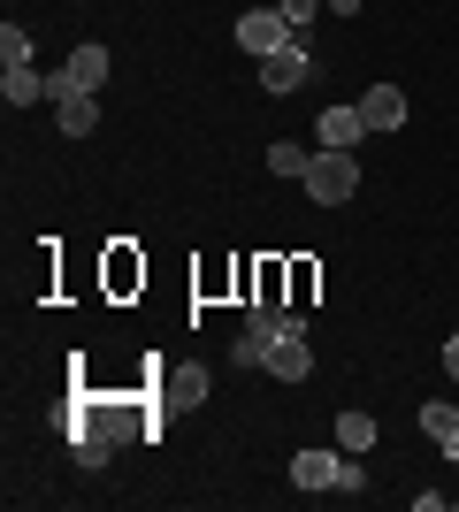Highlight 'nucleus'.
Returning a JSON list of instances; mask_svg holds the SVG:
<instances>
[{"instance_id": "nucleus-1", "label": "nucleus", "mask_w": 459, "mask_h": 512, "mask_svg": "<svg viewBox=\"0 0 459 512\" xmlns=\"http://www.w3.org/2000/svg\"><path fill=\"white\" fill-rule=\"evenodd\" d=\"M291 490H337V497H360L368 490V474H360V459H352V451H291Z\"/></svg>"}, {"instance_id": "nucleus-2", "label": "nucleus", "mask_w": 459, "mask_h": 512, "mask_svg": "<svg viewBox=\"0 0 459 512\" xmlns=\"http://www.w3.org/2000/svg\"><path fill=\"white\" fill-rule=\"evenodd\" d=\"M306 199H314V207H345L352 192H360V161H352V153H329V146H314V161H306Z\"/></svg>"}, {"instance_id": "nucleus-3", "label": "nucleus", "mask_w": 459, "mask_h": 512, "mask_svg": "<svg viewBox=\"0 0 459 512\" xmlns=\"http://www.w3.org/2000/svg\"><path fill=\"white\" fill-rule=\"evenodd\" d=\"M108 85V46L85 39V46H69V62L62 69H46V100H69V92H100Z\"/></svg>"}, {"instance_id": "nucleus-4", "label": "nucleus", "mask_w": 459, "mask_h": 512, "mask_svg": "<svg viewBox=\"0 0 459 512\" xmlns=\"http://www.w3.org/2000/svg\"><path fill=\"white\" fill-rule=\"evenodd\" d=\"M153 398L169 413H192V406H207L215 398V375L207 367H176V360H161V375H153Z\"/></svg>"}, {"instance_id": "nucleus-5", "label": "nucleus", "mask_w": 459, "mask_h": 512, "mask_svg": "<svg viewBox=\"0 0 459 512\" xmlns=\"http://www.w3.org/2000/svg\"><path fill=\"white\" fill-rule=\"evenodd\" d=\"M306 77H314V54H306V31L291 46H276V54H261V92H299Z\"/></svg>"}, {"instance_id": "nucleus-6", "label": "nucleus", "mask_w": 459, "mask_h": 512, "mask_svg": "<svg viewBox=\"0 0 459 512\" xmlns=\"http://www.w3.org/2000/svg\"><path fill=\"white\" fill-rule=\"evenodd\" d=\"M360 138H375V130H368V115H360V100H345V107H322V115H314V146H329V153H352Z\"/></svg>"}, {"instance_id": "nucleus-7", "label": "nucleus", "mask_w": 459, "mask_h": 512, "mask_svg": "<svg viewBox=\"0 0 459 512\" xmlns=\"http://www.w3.org/2000/svg\"><path fill=\"white\" fill-rule=\"evenodd\" d=\"M299 31L284 23V8H253V16H238V46L261 62V54H276V46H291Z\"/></svg>"}, {"instance_id": "nucleus-8", "label": "nucleus", "mask_w": 459, "mask_h": 512, "mask_svg": "<svg viewBox=\"0 0 459 512\" xmlns=\"http://www.w3.org/2000/svg\"><path fill=\"white\" fill-rule=\"evenodd\" d=\"M261 375H276V383H306V375H314V344H306V329H291V337L268 344Z\"/></svg>"}, {"instance_id": "nucleus-9", "label": "nucleus", "mask_w": 459, "mask_h": 512, "mask_svg": "<svg viewBox=\"0 0 459 512\" xmlns=\"http://www.w3.org/2000/svg\"><path fill=\"white\" fill-rule=\"evenodd\" d=\"M360 115H368L375 138H391V130H406V92L398 85H368L360 92Z\"/></svg>"}, {"instance_id": "nucleus-10", "label": "nucleus", "mask_w": 459, "mask_h": 512, "mask_svg": "<svg viewBox=\"0 0 459 512\" xmlns=\"http://www.w3.org/2000/svg\"><path fill=\"white\" fill-rule=\"evenodd\" d=\"M54 130H62V138H92V130H100V92H69V100H54Z\"/></svg>"}, {"instance_id": "nucleus-11", "label": "nucleus", "mask_w": 459, "mask_h": 512, "mask_svg": "<svg viewBox=\"0 0 459 512\" xmlns=\"http://www.w3.org/2000/svg\"><path fill=\"white\" fill-rule=\"evenodd\" d=\"M0 100H8V107H39L46 100V69L8 62V69H0Z\"/></svg>"}, {"instance_id": "nucleus-12", "label": "nucleus", "mask_w": 459, "mask_h": 512, "mask_svg": "<svg viewBox=\"0 0 459 512\" xmlns=\"http://www.w3.org/2000/svg\"><path fill=\"white\" fill-rule=\"evenodd\" d=\"M421 436L444 451V459H459V406H444V398H429L421 406Z\"/></svg>"}, {"instance_id": "nucleus-13", "label": "nucleus", "mask_w": 459, "mask_h": 512, "mask_svg": "<svg viewBox=\"0 0 459 512\" xmlns=\"http://www.w3.org/2000/svg\"><path fill=\"white\" fill-rule=\"evenodd\" d=\"M375 436H383V428H375V413H360V406L337 413V451H352V459H360V451H375Z\"/></svg>"}, {"instance_id": "nucleus-14", "label": "nucleus", "mask_w": 459, "mask_h": 512, "mask_svg": "<svg viewBox=\"0 0 459 512\" xmlns=\"http://www.w3.org/2000/svg\"><path fill=\"white\" fill-rule=\"evenodd\" d=\"M69 451H77V467H108L115 436H108V428H92V421H77V428H69Z\"/></svg>"}, {"instance_id": "nucleus-15", "label": "nucleus", "mask_w": 459, "mask_h": 512, "mask_svg": "<svg viewBox=\"0 0 459 512\" xmlns=\"http://www.w3.org/2000/svg\"><path fill=\"white\" fill-rule=\"evenodd\" d=\"M306 161H314V146H299V138H276V146H268V176H306Z\"/></svg>"}, {"instance_id": "nucleus-16", "label": "nucleus", "mask_w": 459, "mask_h": 512, "mask_svg": "<svg viewBox=\"0 0 459 512\" xmlns=\"http://www.w3.org/2000/svg\"><path fill=\"white\" fill-rule=\"evenodd\" d=\"M131 283H146V260H131L123 245L108 253V291H131Z\"/></svg>"}, {"instance_id": "nucleus-17", "label": "nucleus", "mask_w": 459, "mask_h": 512, "mask_svg": "<svg viewBox=\"0 0 459 512\" xmlns=\"http://www.w3.org/2000/svg\"><path fill=\"white\" fill-rule=\"evenodd\" d=\"M8 62H31V31L23 23H0V69Z\"/></svg>"}, {"instance_id": "nucleus-18", "label": "nucleus", "mask_w": 459, "mask_h": 512, "mask_svg": "<svg viewBox=\"0 0 459 512\" xmlns=\"http://www.w3.org/2000/svg\"><path fill=\"white\" fill-rule=\"evenodd\" d=\"M314 283H322V268L314 260H291V306L306 314V299H314Z\"/></svg>"}, {"instance_id": "nucleus-19", "label": "nucleus", "mask_w": 459, "mask_h": 512, "mask_svg": "<svg viewBox=\"0 0 459 512\" xmlns=\"http://www.w3.org/2000/svg\"><path fill=\"white\" fill-rule=\"evenodd\" d=\"M276 8H284V23H291V31H306V23H314V16H322V8H329V0H276Z\"/></svg>"}, {"instance_id": "nucleus-20", "label": "nucleus", "mask_w": 459, "mask_h": 512, "mask_svg": "<svg viewBox=\"0 0 459 512\" xmlns=\"http://www.w3.org/2000/svg\"><path fill=\"white\" fill-rule=\"evenodd\" d=\"M444 375L459 383V337H444Z\"/></svg>"}, {"instance_id": "nucleus-21", "label": "nucleus", "mask_w": 459, "mask_h": 512, "mask_svg": "<svg viewBox=\"0 0 459 512\" xmlns=\"http://www.w3.org/2000/svg\"><path fill=\"white\" fill-rule=\"evenodd\" d=\"M360 8H368V0H329V16H360Z\"/></svg>"}]
</instances>
